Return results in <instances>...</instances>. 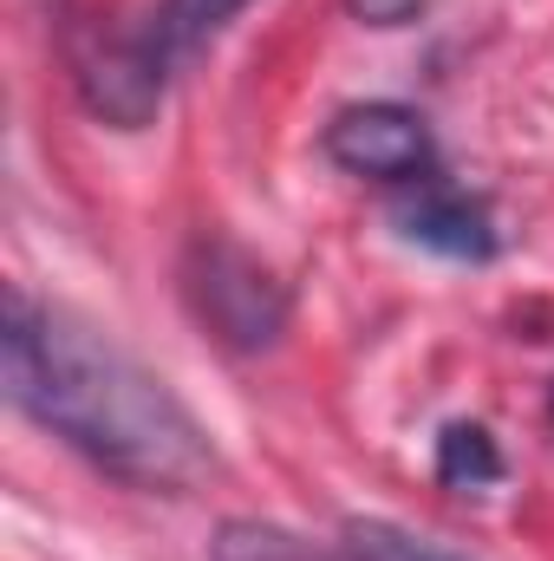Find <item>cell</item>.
<instances>
[{"instance_id": "cell-1", "label": "cell", "mask_w": 554, "mask_h": 561, "mask_svg": "<svg viewBox=\"0 0 554 561\" xmlns=\"http://www.w3.org/2000/svg\"><path fill=\"white\" fill-rule=\"evenodd\" d=\"M0 366L7 399L72 444L92 470H105L125 490L183 496L216 470V444L203 419L125 346H112L79 313L7 287V327H0Z\"/></svg>"}, {"instance_id": "cell-2", "label": "cell", "mask_w": 554, "mask_h": 561, "mask_svg": "<svg viewBox=\"0 0 554 561\" xmlns=\"http://www.w3.org/2000/svg\"><path fill=\"white\" fill-rule=\"evenodd\" d=\"M183 294L196 307V320L229 346V353H268L287 333V287L280 275L249 255L229 236H196L189 262H183Z\"/></svg>"}, {"instance_id": "cell-3", "label": "cell", "mask_w": 554, "mask_h": 561, "mask_svg": "<svg viewBox=\"0 0 554 561\" xmlns=\"http://www.w3.org/2000/svg\"><path fill=\"white\" fill-rule=\"evenodd\" d=\"M66 59H72V85L85 99L92 118L118 125V131H143L163 99H170V72L157 66V53L131 33H112V26H72L66 33Z\"/></svg>"}, {"instance_id": "cell-4", "label": "cell", "mask_w": 554, "mask_h": 561, "mask_svg": "<svg viewBox=\"0 0 554 561\" xmlns=\"http://www.w3.org/2000/svg\"><path fill=\"white\" fill-rule=\"evenodd\" d=\"M326 157L346 170V176H372V183H417L437 170V138L430 125L417 118L412 105H392V99H372V105H346L333 125H326Z\"/></svg>"}, {"instance_id": "cell-5", "label": "cell", "mask_w": 554, "mask_h": 561, "mask_svg": "<svg viewBox=\"0 0 554 561\" xmlns=\"http://www.w3.org/2000/svg\"><path fill=\"white\" fill-rule=\"evenodd\" d=\"M392 229L405 242H417V249L443 255V262H489L503 249L489 203L470 196V190H457V183H443L437 170L405 183V196L392 203Z\"/></svg>"}, {"instance_id": "cell-6", "label": "cell", "mask_w": 554, "mask_h": 561, "mask_svg": "<svg viewBox=\"0 0 554 561\" xmlns=\"http://www.w3.org/2000/svg\"><path fill=\"white\" fill-rule=\"evenodd\" d=\"M242 7H249V0H157V7L138 20V39L157 53V66L176 79V66L196 59Z\"/></svg>"}, {"instance_id": "cell-7", "label": "cell", "mask_w": 554, "mask_h": 561, "mask_svg": "<svg viewBox=\"0 0 554 561\" xmlns=\"http://www.w3.org/2000/svg\"><path fill=\"white\" fill-rule=\"evenodd\" d=\"M437 483L470 496V490H496L503 483V450L483 424H443L437 437Z\"/></svg>"}, {"instance_id": "cell-8", "label": "cell", "mask_w": 554, "mask_h": 561, "mask_svg": "<svg viewBox=\"0 0 554 561\" xmlns=\"http://www.w3.org/2000/svg\"><path fill=\"white\" fill-rule=\"evenodd\" d=\"M339 561H470L430 536H417L405 523H385V516H353L339 529Z\"/></svg>"}, {"instance_id": "cell-9", "label": "cell", "mask_w": 554, "mask_h": 561, "mask_svg": "<svg viewBox=\"0 0 554 561\" xmlns=\"http://www.w3.org/2000/svg\"><path fill=\"white\" fill-rule=\"evenodd\" d=\"M209 561H333V556H320L313 542H300V536H293V529H280V523L235 516V523H222V529H216Z\"/></svg>"}, {"instance_id": "cell-10", "label": "cell", "mask_w": 554, "mask_h": 561, "mask_svg": "<svg viewBox=\"0 0 554 561\" xmlns=\"http://www.w3.org/2000/svg\"><path fill=\"white\" fill-rule=\"evenodd\" d=\"M353 7V20H366V26H405L424 13V0H346Z\"/></svg>"}, {"instance_id": "cell-11", "label": "cell", "mask_w": 554, "mask_h": 561, "mask_svg": "<svg viewBox=\"0 0 554 561\" xmlns=\"http://www.w3.org/2000/svg\"><path fill=\"white\" fill-rule=\"evenodd\" d=\"M549 405H554V399H549Z\"/></svg>"}]
</instances>
